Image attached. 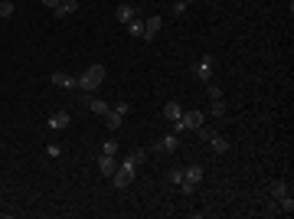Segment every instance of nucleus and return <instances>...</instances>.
<instances>
[{"instance_id":"1","label":"nucleus","mask_w":294,"mask_h":219,"mask_svg":"<svg viewBox=\"0 0 294 219\" xmlns=\"http://www.w3.org/2000/svg\"><path fill=\"white\" fill-rule=\"evenodd\" d=\"M105 75H108V69H105V63H95V66H88L82 75L75 78V92H82V95H92L95 88L105 82Z\"/></svg>"},{"instance_id":"2","label":"nucleus","mask_w":294,"mask_h":219,"mask_svg":"<svg viewBox=\"0 0 294 219\" xmlns=\"http://www.w3.org/2000/svg\"><path fill=\"white\" fill-rule=\"evenodd\" d=\"M134 173H138V167H134L131 160L118 164V170L111 173V187H115V190H128V187L134 183Z\"/></svg>"},{"instance_id":"3","label":"nucleus","mask_w":294,"mask_h":219,"mask_svg":"<svg viewBox=\"0 0 294 219\" xmlns=\"http://www.w3.org/2000/svg\"><path fill=\"white\" fill-rule=\"evenodd\" d=\"M203 173H206V170H203V164H186L183 167V183H180V190L190 196L196 190V183H203Z\"/></svg>"},{"instance_id":"4","label":"nucleus","mask_w":294,"mask_h":219,"mask_svg":"<svg viewBox=\"0 0 294 219\" xmlns=\"http://www.w3.org/2000/svg\"><path fill=\"white\" fill-rule=\"evenodd\" d=\"M180 150V134L167 131L163 138H157L154 144H150V154H177Z\"/></svg>"},{"instance_id":"5","label":"nucleus","mask_w":294,"mask_h":219,"mask_svg":"<svg viewBox=\"0 0 294 219\" xmlns=\"http://www.w3.org/2000/svg\"><path fill=\"white\" fill-rule=\"evenodd\" d=\"M213 72H216V59H213V56H200V59H196V66H193V75L200 78V82H209V78H213Z\"/></svg>"},{"instance_id":"6","label":"nucleus","mask_w":294,"mask_h":219,"mask_svg":"<svg viewBox=\"0 0 294 219\" xmlns=\"http://www.w3.org/2000/svg\"><path fill=\"white\" fill-rule=\"evenodd\" d=\"M177 121L183 125V131H196L200 125H206V115H203L200 108H190V111H183V115H180Z\"/></svg>"},{"instance_id":"7","label":"nucleus","mask_w":294,"mask_h":219,"mask_svg":"<svg viewBox=\"0 0 294 219\" xmlns=\"http://www.w3.org/2000/svg\"><path fill=\"white\" fill-rule=\"evenodd\" d=\"M72 125V115L69 111H53V115L46 118V128L49 131H62V128H69Z\"/></svg>"},{"instance_id":"8","label":"nucleus","mask_w":294,"mask_h":219,"mask_svg":"<svg viewBox=\"0 0 294 219\" xmlns=\"http://www.w3.org/2000/svg\"><path fill=\"white\" fill-rule=\"evenodd\" d=\"M206 144L213 147V154H216V157H225L229 150H232V144H229V138H222V134H213V138H209Z\"/></svg>"},{"instance_id":"9","label":"nucleus","mask_w":294,"mask_h":219,"mask_svg":"<svg viewBox=\"0 0 294 219\" xmlns=\"http://www.w3.org/2000/svg\"><path fill=\"white\" fill-rule=\"evenodd\" d=\"M115 170H118V160H115V154H101V157H98V173L111 180V173H115Z\"/></svg>"},{"instance_id":"10","label":"nucleus","mask_w":294,"mask_h":219,"mask_svg":"<svg viewBox=\"0 0 294 219\" xmlns=\"http://www.w3.org/2000/svg\"><path fill=\"white\" fill-rule=\"evenodd\" d=\"M160 26H163V20L160 16H150V20H144V43H150V39H157V33H160Z\"/></svg>"},{"instance_id":"11","label":"nucleus","mask_w":294,"mask_h":219,"mask_svg":"<svg viewBox=\"0 0 294 219\" xmlns=\"http://www.w3.org/2000/svg\"><path fill=\"white\" fill-rule=\"evenodd\" d=\"M82 102H85V108L92 111V115H108V108H111L108 102H101V98H95V95H85Z\"/></svg>"},{"instance_id":"12","label":"nucleus","mask_w":294,"mask_h":219,"mask_svg":"<svg viewBox=\"0 0 294 219\" xmlns=\"http://www.w3.org/2000/svg\"><path fill=\"white\" fill-rule=\"evenodd\" d=\"M115 16H118V23H131L134 16H138V7H134V3H121V7L115 10Z\"/></svg>"},{"instance_id":"13","label":"nucleus","mask_w":294,"mask_h":219,"mask_svg":"<svg viewBox=\"0 0 294 219\" xmlns=\"http://www.w3.org/2000/svg\"><path fill=\"white\" fill-rule=\"evenodd\" d=\"M78 10V0H59V7L53 10L56 16H59V20H66V16H72Z\"/></svg>"},{"instance_id":"14","label":"nucleus","mask_w":294,"mask_h":219,"mask_svg":"<svg viewBox=\"0 0 294 219\" xmlns=\"http://www.w3.org/2000/svg\"><path fill=\"white\" fill-rule=\"evenodd\" d=\"M268 193H271V200H281V196L291 193V183H285V180H271V183H268Z\"/></svg>"},{"instance_id":"15","label":"nucleus","mask_w":294,"mask_h":219,"mask_svg":"<svg viewBox=\"0 0 294 219\" xmlns=\"http://www.w3.org/2000/svg\"><path fill=\"white\" fill-rule=\"evenodd\" d=\"M53 85H59V88H72V92H75V78L66 75V72H53Z\"/></svg>"},{"instance_id":"16","label":"nucleus","mask_w":294,"mask_h":219,"mask_svg":"<svg viewBox=\"0 0 294 219\" xmlns=\"http://www.w3.org/2000/svg\"><path fill=\"white\" fill-rule=\"evenodd\" d=\"M180 115H183V105L180 102H167L163 105V118H167V121H177Z\"/></svg>"},{"instance_id":"17","label":"nucleus","mask_w":294,"mask_h":219,"mask_svg":"<svg viewBox=\"0 0 294 219\" xmlns=\"http://www.w3.org/2000/svg\"><path fill=\"white\" fill-rule=\"evenodd\" d=\"M101 118H105V125H108V131H121L124 118L118 115V111H111V108H108V115H101Z\"/></svg>"},{"instance_id":"18","label":"nucleus","mask_w":294,"mask_h":219,"mask_svg":"<svg viewBox=\"0 0 294 219\" xmlns=\"http://www.w3.org/2000/svg\"><path fill=\"white\" fill-rule=\"evenodd\" d=\"M209 115L213 118H225V102L222 98H213V102H209Z\"/></svg>"},{"instance_id":"19","label":"nucleus","mask_w":294,"mask_h":219,"mask_svg":"<svg viewBox=\"0 0 294 219\" xmlns=\"http://www.w3.org/2000/svg\"><path fill=\"white\" fill-rule=\"evenodd\" d=\"M128 26V33H131V36H144V20H141V16H134L131 23H124Z\"/></svg>"},{"instance_id":"20","label":"nucleus","mask_w":294,"mask_h":219,"mask_svg":"<svg viewBox=\"0 0 294 219\" xmlns=\"http://www.w3.org/2000/svg\"><path fill=\"white\" fill-rule=\"evenodd\" d=\"M147 157H150V154H147L144 147H138V150H131V157H128V160H131L134 167H141V164H147Z\"/></svg>"},{"instance_id":"21","label":"nucleus","mask_w":294,"mask_h":219,"mask_svg":"<svg viewBox=\"0 0 294 219\" xmlns=\"http://www.w3.org/2000/svg\"><path fill=\"white\" fill-rule=\"evenodd\" d=\"M278 213H294V196H291V193L278 200Z\"/></svg>"},{"instance_id":"22","label":"nucleus","mask_w":294,"mask_h":219,"mask_svg":"<svg viewBox=\"0 0 294 219\" xmlns=\"http://www.w3.org/2000/svg\"><path fill=\"white\" fill-rule=\"evenodd\" d=\"M167 180L180 187V183H183V167H170V170H167Z\"/></svg>"},{"instance_id":"23","label":"nucleus","mask_w":294,"mask_h":219,"mask_svg":"<svg viewBox=\"0 0 294 219\" xmlns=\"http://www.w3.org/2000/svg\"><path fill=\"white\" fill-rule=\"evenodd\" d=\"M262 213H265V216H278V200H265Z\"/></svg>"},{"instance_id":"24","label":"nucleus","mask_w":294,"mask_h":219,"mask_svg":"<svg viewBox=\"0 0 294 219\" xmlns=\"http://www.w3.org/2000/svg\"><path fill=\"white\" fill-rule=\"evenodd\" d=\"M190 3H193V0H177V3H173V16H183L186 10H190Z\"/></svg>"},{"instance_id":"25","label":"nucleus","mask_w":294,"mask_h":219,"mask_svg":"<svg viewBox=\"0 0 294 219\" xmlns=\"http://www.w3.org/2000/svg\"><path fill=\"white\" fill-rule=\"evenodd\" d=\"M111 111H118L121 118H128V115H131V105H128V102H115V105H111Z\"/></svg>"},{"instance_id":"26","label":"nucleus","mask_w":294,"mask_h":219,"mask_svg":"<svg viewBox=\"0 0 294 219\" xmlns=\"http://www.w3.org/2000/svg\"><path fill=\"white\" fill-rule=\"evenodd\" d=\"M101 154H118V141L115 138H108V141L101 144Z\"/></svg>"},{"instance_id":"27","label":"nucleus","mask_w":294,"mask_h":219,"mask_svg":"<svg viewBox=\"0 0 294 219\" xmlns=\"http://www.w3.org/2000/svg\"><path fill=\"white\" fill-rule=\"evenodd\" d=\"M0 16H13V0H0Z\"/></svg>"},{"instance_id":"28","label":"nucleus","mask_w":294,"mask_h":219,"mask_svg":"<svg viewBox=\"0 0 294 219\" xmlns=\"http://www.w3.org/2000/svg\"><path fill=\"white\" fill-rule=\"evenodd\" d=\"M206 88H209V98H222V88L216 82H206Z\"/></svg>"},{"instance_id":"29","label":"nucleus","mask_w":294,"mask_h":219,"mask_svg":"<svg viewBox=\"0 0 294 219\" xmlns=\"http://www.w3.org/2000/svg\"><path fill=\"white\" fill-rule=\"evenodd\" d=\"M46 154H49V157H59V154H62L59 144H46Z\"/></svg>"},{"instance_id":"30","label":"nucleus","mask_w":294,"mask_h":219,"mask_svg":"<svg viewBox=\"0 0 294 219\" xmlns=\"http://www.w3.org/2000/svg\"><path fill=\"white\" fill-rule=\"evenodd\" d=\"M39 3H43V7H49V10H56V7H59V0H39Z\"/></svg>"}]
</instances>
